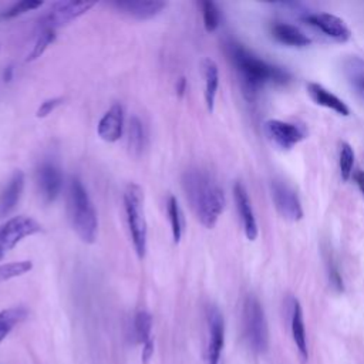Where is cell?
<instances>
[{
  "label": "cell",
  "instance_id": "obj_1",
  "mask_svg": "<svg viewBox=\"0 0 364 364\" xmlns=\"http://www.w3.org/2000/svg\"><path fill=\"white\" fill-rule=\"evenodd\" d=\"M185 196L198 220L212 229L225 209V193L218 181L200 168H189L182 173Z\"/></svg>",
  "mask_w": 364,
  "mask_h": 364
},
{
  "label": "cell",
  "instance_id": "obj_2",
  "mask_svg": "<svg viewBox=\"0 0 364 364\" xmlns=\"http://www.w3.org/2000/svg\"><path fill=\"white\" fill-rule=\"evenodd\" d=\"M226 53L249 94L256 92L264 84H286L290 80L287 70L263 60L237 41H228Z\"/></svg>",
  "mask_w": 364,
  "mask_h": 364
},
{
  "label": "cell",
  "instance_id": "obj_3",
  "mask_svg": "<svg viewBox=\"0 0 364 364\" xmlns=\"http://www.w3.org/2000/svg\"><path fill=\"white\" fill-rule=\"evenodd\" d=\"M67 206L77 236L84 243L92 245L97 240L98 218L85 186L77 176H73L70 181Z\"/></svg>",
  "mask_w": 364,
  "mask_h": 364
},
{
  "label": "cell",
  "instance_id": "obj_4",
  "mask_svg": "<svg viewBox=\"0 0 364 364\" xmlns=\"http://www.w3.org/2000/svg\"><path fill=\"white\" fill-rule=\"evenodd\" d=\"M122 200L131 242L138 259L142 260L146 253L148 242V228L145 219L142 188L136 183H128L124 191Z\"/></svg>",
  "mask_w": 364,
  "mask_h": 364
},
{
  "label": "cell",
  "instance_id": "obj_5",
  "mask_svg": "<svg viewBox=\"0 0 364 364\" xmlns=\"http://www.w3.org/2000/svg\"><path fill=\"white\" fill-rule=\"evenodd\" d=\"M242 327L250 350L263 354L269 347V327L263 306L255 294H247L243 300Z\"/></svg>",
  "mask_w": 364,
  "mask_h": 364
},
{
  "label": "cell",
  "instance_id": "obj_6",
  "mask_svg": "<svg viewBox=\"0 0 364 364\" xmlns=\"http://www.w3.org/2000/svg\"><path fill=\"white\" fill-rule=\"evenodd\" d=\"M41 232V225L31 216L17 215L0 226V260L23 239Z\"/></svg>",
  "mask_w": 364,
  "mask_h": 364
},
{
  "label": "cell",
  "instance_id": "obj_7",
  "mask_svg": "<svg viewBox=\"0 0 364 364\" xmlns=\"http://www.w3.org/2000/svg\"><path fill=\"white\" fill-rule=\"evenodd\" d=\"M272 199L277 209V212L291 222L300 220L303 218V208L301 202L296 193V191L287 185L284 181L274 179L270 185Z\"/></svg>",
  "mask_w": 364,
  "mask_h": 364
},
{
  "label": "cell",
  "instance_id": "obj_8",
  "mask_svg": "<svg viewBox=\"0 0 364 364\" xmlns=\"http://www.w3.org/2000/svg\"><path fill=\"white\" fill-rule=\"evenodd\" d=\"M264 131L267 136L283 149L293 148L307 136V131L303 125L282 119H267L264 122Z\"/></svg>",
  "mask_w": 364,
  "mask_h": 364
},
{
  "label": "cell",
  "instance_id": "obj_9",
  "mask_svg": "<svg viewBox=\"0 0 364 364\" xmlns=\"http://www.w3.org/2000/svg\"><path fill=\"white\" fill-rule=\"evenodd\" d=\"M94 1H74V0H67V1H58L51 6L48 10L47 16L44 17L43 27H50V28H57L61 26H65L71 23L73 20L78 18L80 16L85 14L91 7H94Z\"/></svg>",
  "mask_w": 364,
  "mask_h": 364
},
{
  "label": "cell",
  "instance_id": "obj_10",
  "mask_svg": "<svg viewBox=\"0 0 364 364\" xmlns=\"http://www.w3.org/2000/svg\"><path fill=\"white\" fill-rule=\"evenodd\" d=\"M36 182L44 202H54L63 188V173L53 161H43L36 169Z\"/></svg>",
  "mask_w": 364,
  "mask_h": 364
},
{
  "label": "cell",
  "instance_id": "obj_11",
  "mask_svg": "<svg viewBox=\"0 0 364 364\" xmlns=\"http://www.w3.org/2000/svg\"><path fill=\"white\" fill-rule=\"evenodd\" d=\"M208 350H206V363L219 364L222 350L225 346V320L220 310L216 306L208 307Z\"/></svg>",
  "mask_w": 364,
  "mask_h": 364
},
{
  "label": "cell",
  "instance_id": "obj_12",
  "mask_svg": "<svg viewBox=\"0 0 364 364\" xmlns=\"http://www.w3.org/2000/svg\"><path fill=\"white\" fill-rule=\"evenodd\" d=\"M303 18L313 27L318 28L326 36L337 40V41H347L351 37V31L346 21L336 14L324 13V11H304Z\"/></svg>",
  "mask_w": 364,
  "mask_h": 364
},
{
  "label": "cell",
  "instance_id": "obj_13",
  "mask_svg": "<svg viewBox=\"0 0 364 364\" xmlns=\"http://www.w3.org/2000/svg\"><path fill=\"white\" fill-rule=\"evenodd\" d=\"M233 199L236 203V209L243 226V232L249 240H255L259 235V228L256 222V216L252 208V202L249 193L242 182H236L233 185Z\"/></svg>",
  "mask_w": 364,
  "mask_h": 364
},
{
  "label": "cell",
  "instance_id": "obj_14",
  "mask_svg": "<svg viewBox=\"0 0 364 364\" xmlns=\"http://www.w3.org/2000/svg\"><path fill=\"white\" fill-rule=\"evenodd\" d=\"M289 317H290V330L291 337L299 351L301 361L309 360V347H307V336H306V326L303 318V309L297 299L290 297L289 300Z\"/></svg>",
  "mask_w": 364,
  "mask_h": 364
},
{
  "label": "cell",
  "instance_id": "obj_15",
  "mask_svg": "<svg viewBox=\"0 0 364 364\" xmlns=\"http://www.w3.org/2000/svg\"><path fill=\"white\" fill-rule=\"evenodd\" d=\"M111 6L135 20H149L162 11L166 3L159 0H121L112 1Z\"/></svg>",
  "mask_w": 364,
  "mask_h": 364
},
{
  "label": "cell",
  "instance_id": "obj_16",
  "mask_svg": "<svg viewBox=\"0 0 364 364\" xmlns=\"http://www.w3.org/2000/svg\"><path fill=\"white\" fill-rule=\"evenodd\" d=\"M124 131V109L121 104H114L101 117L97 132L98 136L105 142H117L122 136Z\"/></svg>",
  "mask_w": 364,
  "mask_h": 364
},
{
  "label": "cell",
  "instance_id": "obj_17",
  "mask_svg": "<svg viewBox=\"0 0 364 364\" xmlns=\"http://www.w3.org/2000/svg\"><path fill=\"white\" fill-rule=\"evenodd\" d=\"M24 189V173L20 169H16L4 188L0 191V218L7 216L17 206L21 193Z\"/></svg>",
  "mask_w": 364,
  "mask_h": 364
},
{
  "label": "cell",
  "instance_id": "obj_18",
  "mask_svg": "<svg viewBox=\"0 0 364 364\" xmlns=\"http://www.w3.org/2000/svg\"><path fill=\"white\" fill-rule=\"evenodd\" d=\"M306 88H307V92H309L310 98L316 104H318L321 107H326V108L334 111L338 115H343V117L350 115L348 105L341 98H338L334 92H331L326 87H323L321 84L310 81V82H307Z\"/></svg>",
  "mask_w": 364,
  "mask_h": 364
},
{
  "label": "cell",
  "instance_id": "obj_19",
  "mask_svg": "<svg viewBox=\"0 0 364 364\" xmlns=\"http://www.w3.org/2000/svg\"><path fill=\"white\" fill-rule=\"evenodd\" d=\"M343 74L353 92L364 102V58L360 55L344 58Z\"/></svg>",
  "mask_w": 364,
  "mask_h": 364
},
{
  "label": "cell",
  "instance_id": "obj_20",
  "mask_svg": "<svg viewBox=\"0 0 364 364\" xmlns=\"http://www.w3.org/2000/svg\"><path fill=\"white\" fill-rule=\"evenodd\" d=\"M272 36L287 46H293V47H304L307 44H310V38L309 36L301 31L297 26L290 24V23H283V21H274L270 27Z\"/></svg>",
  "mask_w": 364,
  "mask_h": 364
},
{
  "label": "cell",
  "instance_id": "obj_21",
  "mask_svg": "<svg viewBox=\"0 0 364 364\" xmlns=\"http://www.w3.org/2000/svg\"><path fill=\"white\" fill-rule=\"evenodd\" d=\"M202 74L205 78V104L209 112L215 108V100L219 88V68L212 58H203L200 63Z\"/></svg>",
  "mask_w": 364,
  "mask_h": 364
},
{
  "label": "cell",
  "instance_id": "obj_22",
  "mask_svg": "<svg viewBox=\"0 0 364 364\" xmlns=\"http://www.w3.org/2000/svg\"><path fill=\"white\" fill-rule=\"evenodd\" d=\"M146 146V131L144 122L138 117H132L129 119L128 127V148L129 154L135 158H139Z\"/></svg>",
  "mask_w": 364,
  "mask_h": 364
},
{
  "label": "cell",
  "instance_id": "obj_23",
  "mask_svg": "<svg viewBox=\"0 0 364 364\" xmlns=\"http://www.w3.org/2000/svg\"><path fill=\"white\" fill-rule=\"evenodd\" d=\"M27 317L24 307H9L0 311V343L10 334V331Z\"/></svg>",
  "mask_w": 364,
  "mask_h": 364
},
{
  "label": "cell",
  "instance_id": "obj_24",
  "mask_svg": "<svg viewBox=\"0 0 364 364\" xmlns=\"http://www.w3.org/2000/svg\"><path fill=\"white\" fill-rule=\"evenodd\" d=\"M166 212H168V218H169V223H171L172 239L175 243H179V240L182 237V232H183V218H182L179 203L173 195L168 196Z\"/></svg>",
  "mask_w": 364,
  "mask_h": 364
},
{
  "label": "cell",
  "instance_id": "obj_25",
  "mask_svg": "<svg viewBox=\"0 0 364 364\" xmlns=\"http://www.w3.org/2000/svg\"><path fill=\"white\" fill-rule=\"evenodd\" d=\"M151 330H152V316L145 310H139L134 318V333H135L136 341L141 343L142 346L148 343L151 340Z\"/></svg>",
  "mask_w": 364,
  "mask_h": 364
},
{
  "label": "cell",
  "instance_id": "obj_26",
  "mask_svg": "<svg viewBox=\"0 0 364 364\" xmlns=\"http://www.w3.org/2000/svg\"><path fill=\"white\" fill-rule=\"evenodd\" d=\"M354 149L353 146L341 141L340 142V154H338V166H340V175L343 181H348L353 175V168H354Z\"/></svg>",
  "mask_w": 364,
  "mask_h": 364
},
{
  "label": "cell",
  "instance_id": "obj_27",
  "mask_svg": "<svg viewBox=\"0 0 364 364\" xmlns=\"http://www.w3.org/2000/svg\"><path fill=\"white\" fill-rule=\"evenodd\" d=\"M54 40H55V30L50 28V27H43L34 46H33V50L27 55V61H33V60H37L38 57H41L43 53L48 48V46H51L54 43Z\"/></svg>",
  "mask_w": 364,
  "mask_h": 364
},
{
  "label": "cell",
  "instance_id": "obj_28",
  "mask_svg": "<svg viewBox=\"0 0 364 364\" xmlns=\"http://www.w3.org/2000/svg\"><path fill=\"white\" fill-rule=\"evenodd\" d=\"M200 10H202V20L205 30L208 33H213L219 24H220V11L219 7L209 0L200 1Z\"/></svg>",
  "mask_w": 364,
  "mask_h": 364
},
{
  "label": "cell",
  "instance_id": "obj_29",
  "mask_svg": "<svg viewBox=\"0 0 364 364\" xmlns=\"http://www.w3.org/2000/svg\"><path fill=\"white\" fill-rule=\"evenodd\" d=\"M33 269V263L30 260H18L11 263L0 264V282L23 276Z\"/></svg>",
  "mask_w": 364,
  "mask_h": 364
},
{
  "label": "cell",
  "instance_id": "obj_30",
  "mask_svg": "<svg viewBox=\"0 0 364 364\" xmlns=\"http://www.w3.org/2000/svg\"><path fill=\"white\" fill-rule=\"evenodd\" d=\"M43 6V1H38V0H23V1H18V3H14L10 9H7L4 13H3V17L6 18H13V17H17L20 14H24L27 11H31V10H36L38 7Z\"/></svg>",
  "mask_w": 364,
  "mask_h": 364
},
{
  "label": "cell",
  "instance_id": "obj_31",
  "mask_svg": "<svg viewBox=\"0 0 364 364\" xmlns=\"http://www.w3.org/2000/svg\"><path fill=\"white\" fill-rule=\"evenodd\" d=\"M63 102H64V97H54V98L44 100V101L40 104V107L37 108L36 115H37L38 118H44V117L50 115L51 112H54L55 108L60 107Z\"/></svg>",
  "mask_w": 364,
  "mask_h": 364
},
{
  "label": "cell",
  "instance_id": "obj_32",
  "mask_svg": "<svg viewBox=\"0 0 364 364\" xmlns=\"http://www.w3.org/2000/svg\"><path fill=\"white\" fill-rule=\"evenodd\" d=\"M328 279H330V283L333 284V287L337 290V291H343L344 286H343V277H341V273L337 267V264L334 263V260L330 257L328 262Z\"/></svg>",
  "mask_w": 364,
  "mask_h": 364
},
{
  "label": "cell",
  "instance_id": "obj_33",
  "mask_svg": "<svg viewBox=\"0 0 364 364\" xmlns=\"http://www.w3.org/2000/svg\"><path fill=\"white\" fill-rule=\"evenodd\" d=\"M353 179L355 182V185L358 186L363 198H364V171L363 169H355L353 172Z\"/></svg>",
  "mask_w": 364,
  "mask_h": 364
},
{
  "label": "cell",
  "instance_id": "obj_34",
  "mask_svg": "<svg viewBox=\"0 0 364 364\" xmlns=\"http://www.w3.org/2000/svg\"><path fill=\"white\" fill-rule=\"evenodd\" d=\"M152 354H154V343H152V340H149L142 347V363L146 364L149 361V358L152 357Z\"/></svg>",
  "mask_w": 364,
  "mask_h": 364
},
{
  "label": "cell",
  "instance_id": "obj_35",
  "mask_svg": "<svg viewBox=\"0 0 364 364\" xmlns=\"http://www.w3.org/2000/svg\"><path fill=\"white\" fill-rule=\"evenodd\" d=\"M175 90H176V94L179 97H183L186 90H188V82L185 80V77H181L178 81H176V85H175Z\"/></svg>",
  "mask_w": 364,
  "mask_h": 364
},
{
  "label": "cell",
  "instance_id": "obj_36",
  "mask_svg": "<svg viewBox=\"0 0 364 364\" xmlns=\"http://www.w3.org/2000/svg\"><path fill=\"white\" fill-rule=\"evenodd\" d=\"M11 75H13V67L9 65V67L4 70V73H3V80H4V81H10V80H11Z\"/></svg>",
  "mask_w": 364,
  "mask_h": 364
}]
</instances>
